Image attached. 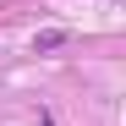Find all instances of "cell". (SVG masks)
Masks as SVG:
<instances>
[{"instance_id":"obj_1","label":"cell","mask_w":126,"mask_h":126,"mask_svg":"<svg viewBox=\"0 0 126 126\" xmlns=\"http://www.w3.org/2000/svg\"><path fill=\"white\" fill-rule=\"evenodd\" d=\"M60 44H66V33H60V28H44V33L33 38V49H60Z\"/></svg>"}]
</instances>
